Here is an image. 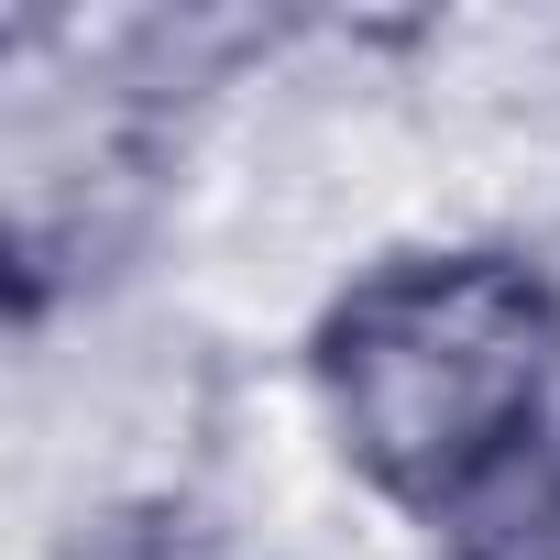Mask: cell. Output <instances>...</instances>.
<instances>
[{
    "label": "cell",
    "instance_id": "6da1fadb",
    "mask_svg": "<svg viewBox=\"0 0 560 560\" xmlns=\"http://www.w3.org/2000/svg\"><path fill=\"white\" fill-rule=\"evenodd\" d=\"M308 396L374 505L462 516L549 440L560 275L494 231L385 242L308 319Z\"/></svg>",
    "mask_w": 560,
    "mask_h": 560
},
{
    "label": "cell",
    "instance_id": "7a4b0ae2",
    "mask_svg": "<svg viewBox=\"0 0 560 560\" xmlns=\"http://www.w3.org/2000/svg\"><path fill=\"white\" fill-rule=\"evenodd\" d=\"M56 560H253V549L187 505H89Z\"/></svg>",
    "mask_w": 560,
    "mask_h": 560
}]
</instances>
